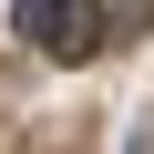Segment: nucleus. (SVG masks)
Listing matches in <instances>:
<instances>
[{"instance_id": "obj_1", "label": "nucleus", "mask_w": 154, "mask_h": 154, "mask_svg": "<svg viewBox=\"0 0 154 154\" xmlns=\"http://www.w3.org/2000/svg\"><path fill=\"white\" fill-rule=\"evenodd\" d=\"M123 154H154V113H144V134H134V144H123Z\"/></svg>"}]
</instances>
